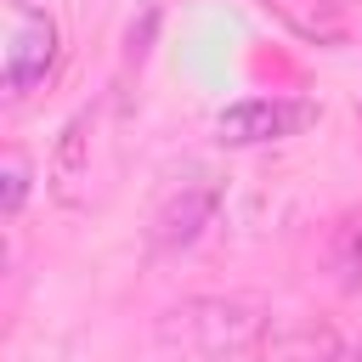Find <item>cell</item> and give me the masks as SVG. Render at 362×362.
Wrapping results in <instances>:
<instances>
[{"mask_svg": "<svg viewBox=\"0 0 362 362\" xmlns=\"http://www.w3.org/2000/svg\"><path fill=\"white\" fill-rule=\"evenodd\" d=\"M272 328H277V317L266 305L232 300V294H187V300L164 305L153 322L158 345L198 356V362H260Z\"/></svg>", "mask_w": 362, "mask_h": 362, "instance_id": "cell-1", "label": "cell"}, {"mask_svg": "<svg viewBox=\"0 0 362 362\" xmlns=\"http://www.w3.org/2000/svg\"><path fill=\"white\" fill-rule=\"evenodd\" d=\"M57 62H62V28H57V17H23L17 34H11V51H6V74H0L6 102H23L28 90H45V79L57 74Z\"/></svg>", "mask_w": 362, "mask_h": 362, "instance_id": "cell-2", "label": "cell"}, {"mask_svg": "<svg viewBox=\"0 0 362 362\" xmlns=\"http://www.w3.org/2000/svg\"><path fill=\"white\" fill-rule=\"evenodd\" d=\"M317 113L305 102H283V96H249L215 113V136L226 147H260V141H283L294 130H305Z\"/></svg>", "mask_w": 362, "mask_h": 362, "instance_id": "cell-3", "label": "cell"}, {"mask_svg": "<svg viewBox=\"0 0 362 362\" xmlns=\"http://www.w3.org/2000/svg\"><path fill=\"white\" fill-rule=\"evenodd\" d=\"M215 204H221L215 175L192 170V181H175V187L158 198V209H153V226H147L153 249H187V243H198V232L209 226Z\"/></svg>", "mask_w": 362, "mask_h": 362, "instance_id": "cell-4", "label": "cell"}, {"mask_svg": "<svg viewBox=\"0 0 362 362\" xmlns=\"http://www.w3.org/2000/svg\"><path fill=\"white\" fill-rule=\"evenodd\" d=\"M90 136H96V107H79L57 141H51V164H45V187L62 209H79L90 198Z\"/></svg>", "mask_w": 362, "mask_h": 362, "instance_id": "cell-5", "label": "cell"}, {"mask_svg": "<svg viewBox=\"0 0 362 362\" xmlns=\"http://www.w3.org/2000/svg\"><path fill=\"white\" fill-rule=\"evenodd\" d=\"M260 362H345V345L334 328H317V322H277Z\"/></svg>", "mask_w": 362, "mask_h": 362, "instance_id": "cell-6", "label": "cell"}, {"mask_svg": "<svg viewBox=\"0 0 362 362\" xmlns=\"http://www.w3.org/2000/svg\"><path fill=\"white\" fill-rule=\"evenodd\" d=\"M23 198H28V164H23V158H6V215H11V221H17Z\"/></svg>", "mask_w": 362, "mask_h": 362, "instance_id": "cell-7", "label": "cell"}, {"mask_svg": "<svg viewBox=\"0 0 362 362\" xmlns=\"http://www.w3.org/2000/svg\"><path fill=\"white\" fill-rule=\"evenodd\" d=\"M6 6H11L17 17H51V6H57V0H6Z\"/></svg>", "mask_w": 362, "mask_h": 362, "instance_id": "cell-8", "label": "cell"}, {"mask_svg": "<svg viewBox=\"0 0 362 362\" xmlns=\"http://www.w3.org/2000/svg\"><path fill=\"white\" fill-rule=\"evenodd\" d=\"M345 362H362V351H356V356H345Z\"/></svg>", "mask_w": 362, "mask_h": 362, "instance_id": "cell-9", "label": "cell"}]
</instances>
